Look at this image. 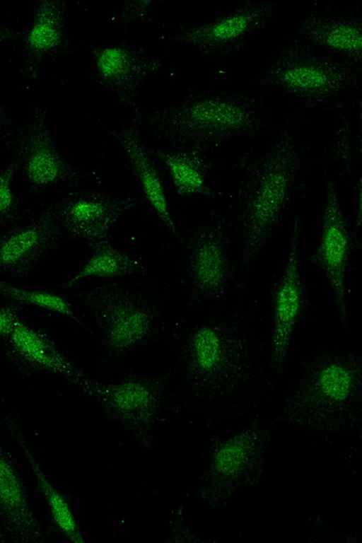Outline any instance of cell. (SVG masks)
<instances>
[{"instance_id":"1","label":"cell","mask_w":362,"mask_h":543,"mask_svg":"<svg viewBox=\"0 0 362 543\" xmlns=\"http://www.w3.org/2000/svg\"><path fill=\"white\" fill-rule=\"evenodd\" d=\"M65 237L52 203L38 216L0 236V274L16 279L30 274Z\"/></svg>"},{"instance_id":"2","label":"cell","mask_w":362,"mask_h":543,"mask_svg":"<svg viewBox=\"0 0 362 543\" xmlns=\"http://www.w3.org/2000/svg\"><path fill=\"white\" fill-rule=\"evenodd\" d=\"M21 170L26 193L43 199L52 192L76 180L73 171L44 137L31 139L21 150Z\"/></svg>"},{"instance_id":"3","label":"cell","mask_w":362,"mask_h":543,"mask_svg":"<svg viewBox=\"0 0 362 543\" xmlns=\"http://www.w3.org/2000/svg\"><path fill=\"white\" fill-rule=\"evenodd\" d=\"M329 192L320 250L341 317L346 318L344 272L348 241L337 197L333 190Z\"/></svg>"},{"instance_id":"4","label":"cell","mask_w":362,"mask_h":543,"mask_svg":"<svg viewBox=\"0 0 362 543\" xmlns=\"http://www.w3.org/2000/svg\"><path fill=\"white\" fill-rule=\"evenodd\" d=\"M300 306L296 241L292 244L275 301L272 350L275 361L284 358Z\"/></svg>"},{"instance_id":"5","label":"cell","mask_w":362,"mask_h":543,"mask_svg":"<svg viewBox=\"0 0 362 543\" xmlns=\"http://www.w3.org/2000/svg\"><path fill=\"white\" fill-rule=\"evenodd\" d=\"M61 226L73 238L103 235L115 217V209L105 201L69 194L54 202Z\"/></svg>"},{"instance_id":"6","label":"cell","mask_w":362,"mask_h":543,"mask_svg":"<svg viewBox=\"0 0 362 543\" xmlns=\"http://www.w3.org/2000/svg\"><path fill=\"white\" fill-rule=\"evenodd\" d=\"M11 343L26 361L40 368L69 373L71 366L40 333L18 321L9 334Z\"/></svg>"},{"instance_id":"7","label":"cell","mask_w":362,"mask_h":543,"mask_svg":"<svg viewBox=\"0 0 362 543\" xmlns=\"http://www.w3.org/2000/svg\"><path fill=\"white\" fill-rule=\"evenodd\" d=\"M287 180L284 173L273 171L266 175L252 208V233L259 235L269 226L283 203Z\"/></svg>"},{"instance_id":"8","label":"cell","mask_w":362,"mask_h":543,"mask_svg":"<svg viewBox=\"0 0 362 543\" xmlns=\"http://www.w3.org/2000/svg\"><path fill=\"white\" fill-rule=\"evenodd\" d=\"M136 176L146 199L162 221L174 233L175 226L169 212L165 192L159 175L141 150L130 144L127 146Z\"/></svg>"},{"instance_id":"9","label":"cell","mask_w":362,"mask_h":543,"mask_svg":"<svg viewBox=\"0 0 362 543\" xmlns=\"http://www.w3.org/2000/svg\"><path fill=\"white\" fill-rule=\"evenodd\" d=\"M195 272L201 284L206 288H217L223 273V259L219 245L214 240L203 242L195 253Z\"/></svg>"},{"instance_id":"10","label":"cell","mask_w":362,"mask_h":543,"mask_svg":"<svg viewBox=\"0 0 362 543\" xmlns=\"http://www.w3.org/2000/svg\"><path fill=\"white\" fill-rule=\"evenodd\" d=\"M128 258L113 248L100 249L66 284L71 286L87 276L110 277L122 272Z\"/></svg>"},{"instance_id":"11","label":"cell","mask_w":362,"mask_h":543,"mask_svg":"<svg viewBox=\"0 0 362 543\" xmlns=\"http://www.w3.org/2000/svg\"><path fill=\"white\" fill-rule=\"evenodd\" d=\"M0 293L29 305L74 317L68 303L61 296L47 291L17 287L0 280Z\"/></svg>"},{"instance_id":"12","label":"cell","mask_w":362,"mask_h":543,"mask_svg":"<svg viewBox=\"0 0 362 543\" xmlns=\"http://www.w3.org/2000/svg\"><path fill=\"white\" fill-rule=\"evenodd\" d=\"M165 163L180 195L197 194L204 189V176L192 162L182 157L170 156L165 158Z\"/></svg>"},{"instance_id":"13","label":"cell","mask_w":362,"mask_h":543,"mask_svg":"<svg viewBox=\"0 0 362 543\" xmlns=\"http://www.w3.org/2000/svg\"><path fill=\"white\" fill-rule=\"evenodd\" d=\"M147 317L138 310L122 312L115 318L110 329V339L118 346H127L139 339L147 328Z\"/></svg>"},{"instance_id":"14","label":"cell","mask_w":362,"mask_h":543,"mask_svg":"<svg viewBox=\"0 0 362 543\" xmlns=\"http://www.w3.org/2000/svg\"><path fill=\"white\" fill-rule=\"evenodd\" d=\"M18 165L11 163L0 172V228L16 224L22 212L13 191Z\"/></svg>"},{"instance_id":"15","label":"cell","mask_w":362,"mask_h":543,"mask_svg":"<svg viewBox=\"0 0 362 543\" xmlns=\"http://www.w3.org/2000/svg\"><path fill=\"white\" fill-rule=\"evenodd\" d=\"M194 350L198 366L204 370L216 368L221 358V341L218 333L212 328L204 327L195 334Z\"/></svg>"},{"instance_id":"16","label":"cell","mask_w":362,"mask_h":543,"mask_svg":"<svg viewBox=\"0 0 362 543\" xmlns=\"http://www.w3.org/2000/svg\"><path fill=\"white\" fill-rule=\"evenodd\" d=\"M351 383L350 372L340 364L327 366L320 375V385L322 392L333 399H344L349 392Z\"/></svg>"},{"instance_id":"17","label":"cell","mask_w":362,"mask_h":543,"mask_svg":"<svg viewBox=\"0 0 362 543\" xmlns=\"http://www.w3.org/2000/svg\"><path fill=\"white\" fill-rule=\"evenodd\" d=\"M195 115L198 119L219 125H234L241 120V113L230 105L208 103L197 107Z\"/></svg>"},{"instance_id":"18","label":"cell","mask_w":362,"mask_h":543,"mask_svg":"<svg viewBox=\"0 0 362 543\" xmlns=\"http://www.w3.org/2000/svg\"><path fill=\"white\" fill-rule=\"evenodd\" d=\"M286 82L293 87L301 88H316L326 84L327 78L321 70L300 66L288 70L284 75Z\"/></svg>"},{"instance_id":"19","label":"cell","mask_w":362,"mask_h":543,"mask_svg":"<svg viewBox=\"0 0 362 543\" xmlns=\"http://www.w3.org/2000/svg\"><path fill=\"white\" fill-rule=\"evenodd\" d=\"M327 42L332 47L347 51L361 48V37L355 28L340 25L333 28L327 35Z\"/></svg>"},{"instance_id":"20","label":"cell","mask_w":362,"mask_h":543,"mask_svg":"<svg viewBox=\"0 0 362 543\" xmlns=\"http://www.w3.org/2000/svg\"><path fill=\"white\" fill-rule=\"evenodd\" d=\"M0 497L10 505H16L20 500L17 481L11 469L2 462H0Z\"/></svg>"},{"instance_id":"21","label":"cell","mask_w":362,"mask_h":543,"mask_svg":"<svg viewBox=\"0 0 362 543\" xmlns=\"http://www.w3.org/2000/svg\"><path fill=\"white\" fill-rule=\"evenodd\" d=\"M45 488L57 522L65 531L72 532L74 529V520L63 499L45 484Z\"/></svg>"},{"instance_id":"22","label":"cell","mask_w":362,"mask_h":543,"mask_svg":"<svg viewBox=\"0 0 362 543\" xmlns=\"http://www.w3.org/2000/svg\"><path fill=\"white\" fill-rule=\"evenodd\" d=\"M247 20L243 16H234L218 24L212 29V35L220 40H227L238 36L247 26Z\"/></svg>"},{"instance_id":"23","label":"cell","mask_w":362,"mask_h":543,"mask_svg":"<svg viewBox=\"0 0 362 543\" xmlns=\"http://www.w3.org/2000/svg\"><path fill=\"white\" fill-rule=\"evenodd\" d=\"M98 64L105 75L115 76L122 71L124 65V56L118 49H107L101 54Z\"/></svg>"},{"instance_id":"24","label":"cell","mask_w":362,"mask_h":543,"mask_svg":"<svg viewBox=\"0 0 362 543\" xmlns=\"http://www.w3.org/2000/svg\"><path fill=\"white\" fill-rule=\"evenodd\" d=\"M117 401L122 405L135 406L146 398L145 390L136 385H125L118 390Z\"/></svg>"},{"instance_id":"25","label":"cell","mask_w":362,"mask_h":543,"mask_svg":"<svg viewBox=\"0 0 362 543\" xmlns=\"http://www.w3.org/2000/svg\"><path fill=\"white\" fill-rule=\"evenodd\" d=\"M31 35V40L36 45L47 46L54 40L55 33L49 23H41L33 30Z\"/></svg>"},{"instance_id":"26","label":"cell","mask_w":362,"mask_h":543,"mask_svg":"<svg viewBox=\"0 0 362 543\" xmlns=\"http://www.w3.org/2000/svg\"><path fill=\"white\" fill-rule=\"evenodd\" d=\"M18 321L16 309L11 307L1 308L0 334L9 335Z\"/></svg>"},{"instance_id":"27","label":"cell","mask_w":362,"mask_h":543,"mask_svg":"<svg viewBox=\"0 0 362 543\" xmlns=\"http://www.w3.org/2000/svg\"><path fill=\"white\" fill-rule=\"evenodd\" d=\"M240 451L235 448H228L221 453L220 464L224 468H230L235 465L240 459Z\"/></svg>"}]
</instances>
